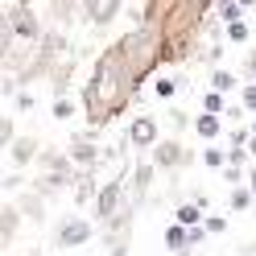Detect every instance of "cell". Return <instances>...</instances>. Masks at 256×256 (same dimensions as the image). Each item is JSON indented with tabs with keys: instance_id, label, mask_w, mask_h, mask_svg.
I'll list each match as a JSON object with an SVG mask.
<instances>
[{
	"instance_id": "1",
	"label": "cell",
	"mask_w": 256,
	"mask_h": 256,
	"mask_svg": "<svg viewBox=\"0 0 256 256\" xmlns=\"http://www.w3.org/2000/svg\"><path fill=\"white\" fill-rule=\"evenodd\" d=\"M91 240V228L83 219H70V223H62V232H58V244L62 248H74V244H87Z\"/></svg>"
},
{
	"instance_id": "2",
	"label": "cell",
	"mask_w": 256,
	"mask_h": 256,
	"mask_svg": "<svg viewBox=\"0 0 256 256\" xmlns=\"http://www.w3.org/2000/svg\"><path fill=\"white\" fill-rule=\"evenodd\" d=\"M153 136H157V124H153L149 116H140V120L132 124V145H153Z\"/></svg>"
},
{
	"instance_id": "3",
	"label": "cell",
	"mask_w": 256,
	"mask_h": 256,
	"mask_svg": "<svg viewBox=\"0 0 256 256\" xmlns=\"http://www.w3.org/2000/svg\"><path fill=\"white\" fill-rule=\"evenodd\" d=\"M116 194H120V182L104 186V194L95 198V206H100V215H112V206H116Z\"/></svg>"
},
{
	"instance_id": "4",
	"label": "cell",
	"mask_w": 256,
	"mask_h": 256,
	"mask_svg": "<svg viewBox=\"0 0 256 256\" xmlns=\"http://www.w3.org/2000/svg\"><path fill=\"white\" fill-rule=\"evenodd\" d=\"M12 21H17V29H21V38H34V34H38V25H34V17H29L25 8H17V12H12Z\"/></svg>"
},
{
	"instance_id": "5",
	"label": "cell",
	"mask_w": 256,
	"mask_h": 256,
	"mask_svg": "<svg viewBox=\"0 0 256 256\" xmlns=\"http://www.w3.org/2000/svg\"><path fill=\"white\" fill-rule=\"evenodd\" d=\"M29 153H34V140H17V145H12V162L25 166V162H29Z\"/></svg>"
},
{
	"instance_id": "6",
	"label": "cell",
	"mask_w": 256,
	"mask_h": 256,
	"mask_svg": "<svg viewBox=\"0 0 256 256\" xmlns=\"http://www.w3.org/2000/svg\"><path fill=\"white\" fill-rule=\"evenodd\" d=\"M166 240H170V248H182L186 240H190V232H186L182 223H178V228H170V232H166Z\"/></svg>"
},
{
	"instance_id": "7",
	"label": "cell",
	"mask_w": 256,
	"mask_h": 256,
	"mask_svg": "<svg viewBox=\"0 0 256 256\" xmlns=\"http://www.w3.org/2000/svg\"><path fill=\"white\" fill-rule=\"evenodd\" d=\"M215 132H219V120L215 116H202L198 120V136H215Z\"/></svg>"
},
{
	"instance_id": "8",
	"label": "cell",
	"mask_w": 256,
	"mask_h": 256,
	"mask_svg": "<svg viewBox=\"0 0 256 256\" xmlns=\"http://www.w3.org/2000/svg\"><path fill=\"white\" fill-rule=\"evenodd\" d=\"M202 104H206V116H215V112L223 108V95H219V91H211V95H206Z\"/></svg>"
},
{
	"instance_id": "9",
	"label": "cell",
	"mask_w": 256,
	"mask_h": 256,
	"mask_svg": "<svg viewBox=\"0 0 256 256\" xmlns=\"http://www.w3.org/2000/svg\"><path fill=\"white\" fill-rule=\"evenodd\" d=\"M248 202H252V194H248V190H236V194H232V206H236V211H244Z\"/></svg>"
},
{
	"instance_id": "10",
	"label": "cell",
	"mask_w": 256,
	"mask_h": 256,
	"mask_svg": "<svg viewBox=\"0 0 256 256\" xmlns=\"http://www.w3.org/2000/svg\"><path fill=\"white\" fill-rule=\"evenodd\" d=\"M112 12H116V4H104V8H100V4H95V8H91V17H95V21H108V17H112Z\"/></svg>"
},
{
	"instance_id": "11",
	"label": "cell",
	"mask_w": 256,
	"mask_h": 256,
	"mask_svg": "<svg viewBox=\"0 0 256 256\" xmlns=\"http://www.w3.org/2000/svg\"><path fill=\"white\" fill-rule=\"evenodd\" d=\"M178 219H182V223H194V219H198V206H190V202H186L182 211H178Z\"/></svg>"
},
{
	"instance_id": "12",
	"label": "cell",
	"mask_w": 256,
	"mask_h": 256,
	"mask_svg": "<svg viewBox=\"0 0 256 256\" xmlns=\"http://www.w3.org/2000/svg\"><path fill=\"white\" fill-rule=\"evenodd\" d=\"M157 95H162V100H170V95H174V83H170V78H157Z\"/></svg>"
},
{
	"instance_id": "13",
	"label": "cell",
	"mask_w": 256,
	"mask_h": 256,
	"mask_svg": "<svg viewBox=\"0 0 256 256\" xmlns=\"http://www.w3.org/2000/svg\"><path fill=\"white\" fill-rule=\"evenodd\" d=\"M228 38H232V42H244V38H248V29H244V25H232V29H228Z\"/></svg>"
},
{
	"instance_id": "14",
	"label": "cell",
	"mask_w": 256,
	"mask_h": 256,
	"mask_svg": "<svg viewBox=\"0 0 256 256\" xmlns=\"http://www.w3.org/2000/svg\"><path fill=\"white\" fill-rule=\"evenodd\" d=\"M215 87H219V91L232 87V74H228V70H215Z\"/></svg>"
},
{
	"instance_id": "15",
	"label": "cell",
	"mask_w": 256,
	"mask_h": 256,
	"mask_svg": "<svg viewBox=\"0 0 256 256\" xmlns=\"http://www.w3.org/2000/svg\"><path fill=\"white\" fill-rule=\"evenodd\" d=\"M54 116H58V120H66V116H70V104H62V100H58V104H54Z\"/></svg>"
},
{
	"instance_id": "16",
	"label": "cell",
	"mask_w": 256,
	"mask_h": 256,
	"mask_svg": "<svg viewBox=\"0 0 256 256\" xmlns=\"http://www.w3.org/2000/svg\"><path fill=\"white\" fill-rule=\"evenodd\" d=\"M244 104H248V108H256V87H248V91H244Z\"/></svg>"
},
{
	"instance_id": "17",
	"label": "cell",
	"mask_w": 256,
	"mask_h": 256,
	"mask_svg": "<svg viewBox=\"0 0 256 256\" xmlns=\"http://www.w3.org/2000/svg\"><path fill=\"white\" fill-rule=\"evenodd\" d=\"M248 70H252V74H256V54H252V58H248Z\"/></svg>"
},
{
	"instance_id": "18",
	"label": "cell",
	"mask_w": 256,
	"mask_h": 256,
	"mask_svg": "<svg viewBox=\"0 0 256 256\" xmlns=\"http://www.w3.org/2000/svg\"><path fill=\"white\" fill-rule=\"evenodd\" d=\"M252 153H256V140H252Z\"/></svg>"
},
{
	"instance_id": "19",
	"label": "cell",
	"mask_w": 256,
	"mask_h": 256,
	"mask_svg": "<svg viewBox=\"0 0 256 256\" xmlns=\"http://www.w3.org/2000/svg\"><path fill=\"white\" fill-rule=\"evenodd\" d=\"M252 182H256V174H252Z\"/></svg>"
},
{
	"instance_id": "20",
	"label": "cell",
	"mask_w": 256,
	"mask_h": 256,
	"mask_svg": "<svg viewBox=\"0 0 256 256\" xmlns=\"http://www.w3.org/2000/svg\"><path fill=\"white\" fill-rule=\"evenodd\" d=\"M252 132H256V128H252Z\"/></svg>"
}]
</instances>
